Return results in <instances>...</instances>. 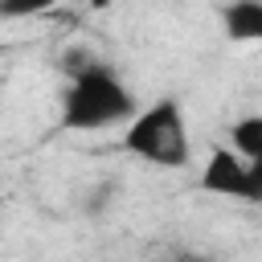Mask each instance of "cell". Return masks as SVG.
Segmentation results:
<instances>
[{"instance_id": "1", "label": "cell", "mask_w": 262, "mask_h": 262, "mask_svg": "<svg viewBox=\"0 0 262 262\" xmlns=\"http://www.w3.org/2000/svg\"><path fill=\"white\" fill-rule=\"evenodd\" d=\"M135 115V90L119 78L115 66L90 61L78 70L61 94V127L66 131H106Z\"/></svg>"}, {"instance_id": "2", "label": "cell", "mask_w": 262, "mask_h": 262, "mask_svg": "<svg viewBox=\"0 0 262 262\" xmlns=\"http://www.w3.org/2000/svg\"><path fill=\"white\" fill-rule=\"evenodd\" d=\"M123 127H127L123 131V151L139 156L151 168H184L192 160L184 106L172 94H164V98H156L147 106H135V115Z\"/></svg>"}, {"instance_id": "3", "label": "cell", "mask_w": 262, "mask_h": 262, "mask_svg": "<svg viewBox=\"0 0 262 262\" xmlns=\"http://www.w3.org/2000/svg\"><path fill=\"white\" fill-rule=\"evenodd\" d=\"M201 188L233 201H262V160H242L229 147H213L201 172Z\"/></svg>"}, {"instance_id": "4", "label": "cell", "mask_w": 262, "mask_h": 262, "mask_svg": "<svg viewBox=\"0 0 262 262\" xmlns=\"http://www.w3.org/2000/svg\"><path fill=\"white\" fill-rule=\"evenodd\" d=\"M221 25L229 41H258L262 37V0H229L221 12Z\"/></svg>"}, {"instance_id": "5", "label": "cell", "mask_w": 262, "mask_h": 262, "mask_svg": "<svg viewBox=\"0 0 262 262\" xmlns=\"http://www.w3.org/2000/svg\"><path fill=\"white\" fill-rule=\"evenodd\" d=\"M229 151L242 160H262V115H246L229 127Z\"/></svg>"}, {"instance_id": "6", "label": "cell", "mask_w": 262, "mask_h": 262, "mask_svg": "<svg viewBox=\"0 0 262 262\" xmlns=\"http://www.w3.org/2000/svg\"><path fill=\"white\" fill-rule=\"evenodd\" d=\"M49 8H53V0H0V16H8V20L41 16V12H49Z\"/></svg>"}, {"instance_id": "7", "label": "cell", "mask_w": 262, "mask_h": 262, "mask_svg": "<svg viewBox=\"0 0 262 262\" xmlns=\"http://www.w3.org/2000/svg\"><path fill=\"white\" fill-rule=\"evenodd\" d=\"M90 61H94V57H90V53H86V49H66V53H61V70H66V74H70V78H74V74H78V70H86V66H90Z\"/></svg>"}, {"instance_id": "8", "label": "cell", "mask_w": 262, "mask_h": 262, "mask_svg": "<svg viewBox=\"0 0 262 262\" xmlns=\"http://www.w3.org/2000/svg\"><path fill=\"white\" fill-rule=\"evenodd\" d=\"M160 262H213L209 254H172V258H160Z\"/></svg>"}, {"instance_id": "9", "label": "cell", "mask_w": 262, "mask_h": 262, "mask_svg": "<svg viewBox=\"0 0 262 262\" xmlns=\"http://www.w3.org/2000/svg\"><path fill=\"white\" fill-rule=\"evenodd\" d=\"M86 4H90V8H111L115 0H86Z\"/></svg>"}]
</instances>
